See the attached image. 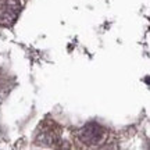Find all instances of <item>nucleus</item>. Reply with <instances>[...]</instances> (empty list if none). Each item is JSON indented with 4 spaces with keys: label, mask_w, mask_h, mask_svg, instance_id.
Here are the masks:
<instances>
[{
    "label": "nucleus",
    "mask_w": 150,
    "mask_h": 150,
    "mask_svg": "<svg viewBox=\"0 0 150 150\" xmlns=\"http://www.w3.org/2000/svg\"><path fill=\"white\" fill-rule=\"evenodd\" d=\"M21 13L20 0H1L0 1V25L11 27Z\"/></svg>",
    "instance_id": "1"
},
{
    "label": "nucleus",
    "mask_w": 150,
    "mask_h": 150,
    "mask_svg": "<svg viewBox=\"0 0 150 150\" xmlns=\"http://www.w3.org/2000/svg\"><path fill=\"white\" fill-rule=\"evenodd\" d=\"M78 138L85 145H99L106 138V131L96 122H91L82 127L78 132Z\"/></svg>",
    "instance_id": "2"
},
{
    "label": "nucleus",
    "mask_w": 150,
    "mask_h": 150,
    "mask_svg": "<svg viewBox=\"0 0 150 150\" xmlns=\"http://www.w3.org/2000/svg\"><path fill=\"white\" fill-rule=\"evenodd\" d=\"M59 138V132H56L53 129H45L43 132L39 134V139L40 142L46 143V145H52L56 142V139Z\"/></svg>",
    "instance_id": "3"
},
{
    "label": "nucleus",
    "mask_w": 150,
    "mask_h": 150,
    "mask_svg": "<svg viewBox=\"0 0 150 150\" xmlns=\"http://www.w3.org/2000/svg\"><path fill=\"white\" fill-rule=\"evenodd\" d=\"M0 1H1V0H0Z\"/></svg>",
    "instance_id": "4"
}]
</instances>
